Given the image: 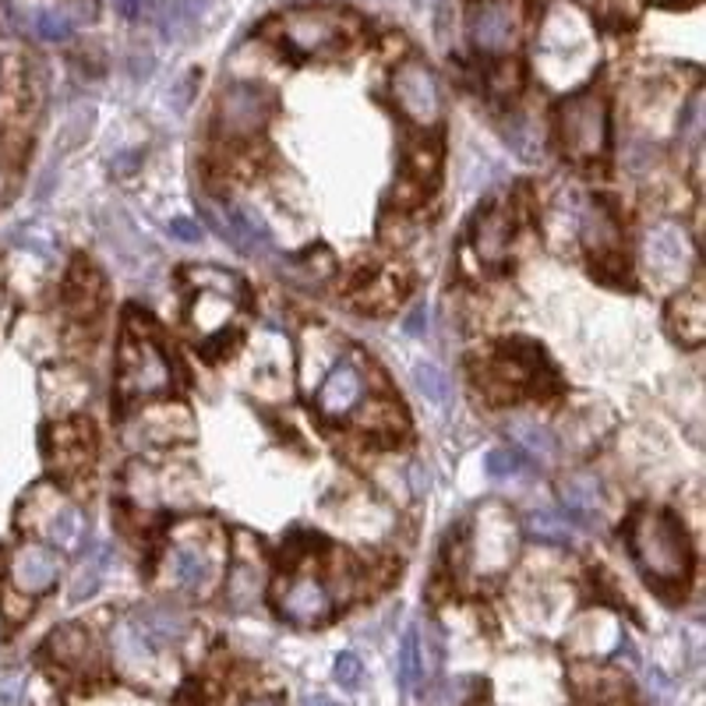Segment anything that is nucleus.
Masks as SVG:
<instances>
[{"instance_id": "obj_1", "label": "nucleus", "mask_w": 706, "mask_h": 706, "mask_svg": "<svg viewBox=\"0 0 706 706\" xmlns=\"http://www.w3.org/2000/svg\"><path fill=\"white\" fill-rule=\"evenodd\" d=\"M538 68L541 79L555 89H569L583 82L590 68L597 64V40L590 29L586 14L576 4L559 0L555 8L544 14L541 35H538Z\"/></svg>"}, {"instance_id": "obj_2", "label": "nucleus", "mask_w": 706, "mask_h": 706, "mask_svg": "<svg viewBox=\"0 0 706 706\" xmlns=\"http://www.w3.org/2000/svg\"><path fill=\"white\" fill-rule=\"evenodd\" d=\"M625 541L640 572L657 586H682L693 572V548L678 516L664 509H640L628 520Z\"/></svg>"}, {"instance_id": "obj_3", "label": "nucleus", "mask_w": 706, "mask_h": 706, "mask_svg": "<svg viewBox=\"0 0 706 706\" xmlns=\"http://www.w3.org/2000/svg\"><path fill=\"white\" fill-rule=\"evenodd\" d=\"M559 139L572 163H594L607 152V103L597 92L572 95L559 106Z\"/></svg>"}, {"instance_id": "obj_4", "label": "nucleus", "mask_w": 706, "mask_h": 706, "mask_svg": "<svg viewBox=\"0 0 706 706\" xmlns=\"http://www.w3.org/2000/svg\"><path fill=\"white\" fill-rule=\"evenodd\" d=\"M170 360L163 347L145 332H127L117 360V389L121 399H149L170 389Z\"/></svg>"}, {"instance_id": "obj_5", "label": "nucleus", "mask_w": 706, "mask_h": 706, "mask_svg": "<svg viewBox=\"0 0 706 706\" xmlns=\"http://www.w3.org/2000/svg\"><path fill=\"white\" fill-rule=\"evenodd\" d=\"M166 580L187 594H205L219 569V533L184 530L166 551Z\"/></svg>"}, {"instance_id": "obj_6", "label": "nucleus", "mask_w": 706, "mask_h": 706, "mask_svg": "<svg viewBox=\"0 0 706 706\" xmlns=\"http://www.w3.org/2000/svg\"><path fill=\"white\" fill-rule=\"evenodd\" d=\"M273 117V95L255 82H234L226 85L216 103V127L223 139L241 142L255 139Z\"/></svg>"}, {"instance_id": "obj_7", "label": "nucleus", "mask_w": 706, "mask_h": 706, "mask_svg": "<svg viewBox=\"0 0 706 706\" xmlns=\"http://www.w3.org/2000/svg\"><path fill=\"white\" fill-rule=\"evenodd\" d=\"M392 100L399 113L417 127H434L442 121V89H438L434 71L410 57L392 74Z\"/></svg>"}, {"instance_id": "obj_8", "label": "nucleus", "mask_w": 706, "mask_h": 706, "mask_svg": "<svg viewBox=\"0 0 706 706\" xmlns=\"http://www.w3.org/2000/svg\"><path fill=\"white\" fill-rule=\"evenodd\" d=\"M18 516H22L25 530H35L40 538H47L57 548H71L85 530L82 512L74 509L71 502H64L61 494H57L53 488H47V484L29 494Z\"/></svg>"}, {"instance_id": "obj_9", "label": "nucleus", "mask_w": 706, "mask_h": 706, "mask_svg": "<svg viewBox=\"0 0 706 706\" xmlns=\"http://www.w3.org/2000/svg\"><path fill=\"white\" fill-rule=\"evenodd\" d=\"M279 29H283V40L290 43L297 53L321 57V53H332L347 43L350 22L336 11L308 8V11H290L283 18Z\"/></svg>"}, {"instance_id": "obj_10", "label": "nucleus", "mask_w": 706, "mask_h": 706, "mask_svg": "<svg viewBox=\"0 0 706 706\" xmlns=\"http://www.w3.org/2000/svg\"><path fill=\"white\" fill-rule=\"evenodd\" d=\"M47 460L61 477H79L92 467L95 431L85 417H64L47 431Z\"/></svg>"}, {"instance_id": "obj_11", "label": "nucleus", "mask_w": 706, "mask_h": 706, "mask_svg": "<svg viewBox=\"0 0 706 706\" xmlns=\"http://www.w3.org/2000/svg\"><path fill=\"white\" fill-rule=\"evenodd\" d=\"M520 35L516 0H481L470 14V40L481 53H505Z\"/></svg>"}, {"instance_id": "obj_12", "label": "nucleus", "mask_w": 706, "mask_h": 706, "mask_svg": "<svg viewBox=\"0 0 706 706\" xmlns=\"http://www.w3.org/2000/svg\"><path fill=\"white\" fill-rule=\"evenodd\" d=\"M520 533L499 505H488L477 520V569L481 572H502L512 559H516Z\"/></svg>"}, {"instance_id": "obj_13", "label": "nucleus", "mask_w": 706, "mask_h": 706, "mask_svg": "<svg viewBox=\"0 0 706 706\" xmlns=\"http://www.w3.org/2000/svg\"><path fill=\"white\" fill-rule=\"evenodd\" d=\"M643 255H646V265H651L661 279H675L693 269V241L678 223L651 226V231H646Z\"/></svg>"}, {"instance_id": "obj_14", "label": "nucleus", "mask_w": 706, "mask_h": 706, "mask_svg": "<svg viewBox=\"0 0 706 706\" xmlns=\"http://www.w3.org/2000/svg\"><path fill=\"white\" fill-rule=\"evenodd\" d=\"M580 237H583V244H586V252L594 255V262H597L601 273L618 258L622 226H618L615 208L607 205L604 198H590V202L580 208Z\"/></svg>"}, {"instance_id": "obj_15", "label": "nucleus", "mask_w": 706, "mask_h": 706, "mask_svg": "<svg viewBox=\"0 0 706 706\" xmlns=\"http://www.w3.org/2000/svg\"><path fill=\"white\" fill-rule=\"evenodd\" d=\"M279 615L294 625H321L332 615V597L321 580L297 576L279 590Z\"/></svg>"}, {"instance_id": "obj_16", "label": "nucleus", "mask_w": 706, "mask_h": 706, "mask_svg": "<svg viewBox=\"0 0 706 706\" xmlns=\"http://www.w3.org/2000/svg\"><path fill=\"white\" fill-rule=\"evenodd\" d=\"M57 576H61V559L47 544H22L11 555V583L18 594L40 597L57 583Z\"/></svg>"}, {"instance_id": "obj_17", "label": "nucleus", "mask_w": 706, "mask_h": 706, "mask_svg": "<svg viewBox=\"0 0 706 706\" xmlns=\"http://www.w3.org/2000/svg\"><path fill=\"white\" fill-rule=\"evenodd\" d=\"M127 438L135 446H174L195 438V421H191L187 407H156L139 417Z\"/></svg>"}, {"instance_id": "obj_18", "label": "nucleus", "mask_w": 706, "mask_h": 706, "mask_svg": "<svg viewBox=\"0 0 706 706\" xmlns=\"http://www.w3.org/2000/svg\"><path fill=\"white\" fill-rule=\"evenodd\" d=\"M360 399H365V375L357 371L354 360H339V365L326 375V381L318 386V413L336 421V417H347Z\"/></svg>"}, {"instance_id": "obj_19", "label": "nucleus", "mask_w": 706, "mask_h": 706, "mask_svg": "<svg viewBox=\"0 0 706 706\" xmlns=\"http://www.w3.org/2000/svg\"><path fill=\"white\" fill-rule=\"evenodd\" d=\"M127 622L142 636V643L149 646V651L174 646L187 633V615L181 612V607H170V604H145Z\"/></svg>"}, {"instance_id": "obj_20", "label": "nucleus", "mask_w": 706, "mask_h": 706, "mask_svg": "<svg viewBox=\"0 0 706 706\" xmlns=\"http://www.w3.org/2000/svg\"><path fill=\"white\" fill-rule=\"evenodd\" d=\"M512 247V216L505 205L484 208L473 223V252L484 265H502Z\"/></svg>"}, {"instance_id": "obj_21", "label": "nucleus", "mask_w": 706, "mask_h": 706, "mask_svg": "<svg viewBox=\"0 0 706 706\" xmlns=\"http://www.w3.org/2000/svg\"><path fill=\"white\" fill-rule=\"evenodd\" d=\"M562 505L569 523L590 526L604 509V484L594 473H569L562 481Z\"/></svg>"}, {"instance_id": "obj_22", "label": "nucleus", "mask_w": 706, "mask_h": 706, "mask_svg": "<svg viewBox=\"0 0 706 706\" xmlns=\"http://www.w3.org/2000/svg\"><path fill=\"white\" fill-rule=\"evenodd\" d=\"M667 326H672V336L682 342V347H699L706 336V300H703L699 286L678 294L672 304H667Z\"/></svg>"}, {"instance_id": "obj_23", "label": "nucleus", "mask_w": 706, "mask_h": 706, "mask_svg": "<svg viewBox=\"0 0 706 706\" xmlns=\"http://www.w3.org/2000/svg\"><path fill=\"white\" fill-rule=\"evenodd\" d=\"M262 590H265L262 562L252 555H237L231 572H226V604H231L234 612H247V607H255L262 601Z\"/></svg>"}, {"instance_id": "obj_24", "label": "nucleus", "mask_w": 706, "mask_h": 706, "mask_svg": "<svg viewBox=\"0 0 706 706\" xmlns=\"http://www.w3.org/2000/svg\"><path fill=\"white\" fill-rule=\"evenodd\" d=\"M64 304L74 318H92L103 308V279L92 265L79 262L64 283Z\"/></svg>"}, {"instance_id": "obj_25", "label": "nucleus", "mask_w": 706, "mask_h": 706, "mask_svg": "<svg viewBox=\"0 0 706 706\" xmlns=\"http://www.w3.org/2000/svg\"><path fill=\"white\" fill-rule=\"evenodd\" d=\"M332 273H336V258L326 252V247H315V252L286 262V273H279V276H286V279L297 276L294 279L297 286H304V290H318V286L326 283Z\"/></svg>"}, {"instance_id": "obj_26", "label": "nucleus", "mask_w": 706, "mask_h": 706, "mask_svg": "<svg viewBox=\"0 0 706 706\" xmlns=\"http://www.w3.org/2000/svg\"><path fill=\"white\" fill-rule=\"evenodd\" d=\"M505 142L523 163H538L544 156V131H541L538 121L526 117V113L505 121Z\"/></svg>"}, {"instance_id": "obj_27", "label": "nucleus", "mask_w": 706, "mask_h": 706, "mask_svg": "<svg viewBox=\"0 0 706 706\" xmlns=\"http://www.w3.org/2000/svg\"><path fill=\"white\" fill-rule=\"evenodd\" d=\"M106 565H110V551H106V548H95V551H89V555L79 562V569H74L68 597H71L74 604H79V601H85V597H92L95 590H100L103 576H106Z\"/></svg>"}, {"instance_id": "obj_28", "label": "nucleus", "mask_w": 706, "mask_h": 706, "mask_svg": "<svg viewBox=\"0 0 706 706\" xmlns=\"http://www.w3.org/2000/svg\"><path fill=\"white\" fill-rule=\"evenodd\" d=\"M50 651L64 667H82L85 661H92V640L82 625H64L53 633Z\"/></svg>"}, {"instance_id": "obj_29", "label": "nucleus", "mask_w": 706, "mask_h": 706, "mask_svg": "<svg viewBox=\"0 0 706 706\" xmlns=\"http://www.w3.org/2000/svg\"><path fill=\"white\" fill-rule=\"evenodd\" d=\"M241 300L226 297V294H216V290H198V300H195V311H191V318H195V326L202 332H219L226 326V318L234 315Z\"/></svg>"}, {"instance_id": "obj_30", "label": "nucleus", "mask_w": 706, "mask_h": 706, "mask_svg": "<svg viewBox=\"0 0 706 706\" xmlns=\"http://www.w3.org/2000/svg\"><path fill=\"white\" fill-rule=\"evenodd\" d=\"M477 693H481L477 678H442L424 693V706H470Z\"/></svg>"}, {"instance_id": "obj_31", "label": "nucleus", "mask_w": 706, "mask_h": 706, "mask_svg": "<svg viewBox=\"0 0 706 706\" xmlns=\"http://www.w3.org/2000/svg\"><path fill=\"white\" fill-rule=\"evenodd\" d=\"M360 428L381 438H392L407 428V417L396 403H365V410H360Z\"/></svg>"}, {"instance_id": "obj_32", "label": "nucleus", "mask_w": 706, "mask_h": 706, "mask_svg": "<svg viewBox=\"0 0 706 706\" xmlns=\"http://www.w3.org/2000/svg\"><path fill=\"white\" fill-rule=\"evenodd\" d=\"M484 470H488V477H494V481H516V477H523L530 470V460L516 446H502V449L488 452Z\"/></svg>"}, {"instance_id": "obj_33", "label": "nucleus", "mask_w": 706, "mask_h": 706, "mask_svg": "<svg viewBox=\"0 0 706 706\" xmlns=\"http://www.w3.org/2000/svg\"><path fill=\"white\" fill-rule=\"evenodd\" d=\"M396 678H399V689L413 693L417 685H421V657H417V628L410 625L403 643H399V664H396Z\"/></svg>"}, {"instance_id": "obj_34", "label": "nucleus", "mask_w": 706, "mask_h": 706, "mask_svg": "<svg viewBox=\"0 0 706 706\" xmlns=\"http://www.w3.org/2000/svg\"><path fill=\"white\" fill-rule=\"evenodd\" d=\"M417 628V657H421V682H431L442 667V636L434 625H413Z\"/></svg>"}, {"instance_id": "obj_35", "label": "nucleus", "mask_w": 706, "mask_h": 706, "mask_svg": "<svg viewBox=\"0 0 706 706\" xmlns=\"http://www.w3.org/2000/svg\"><path fill=\"white\" fill-rule=\"evenodd\" d=\"M413 386H417V392H421L424 399H431L434 407H449L452 389H449V378H446L442 368H434V365H417V368H413Z\"/></svg>"}, {"instance_id": "obj_36", "label": "nucleus", "mask_w": 706, "mask_h": 706, "mask_svg": "<svg viewBox=\"0 0 706 706\" xmlns=\"http://www.w3.org/2000/svg\"><path fill=\"white\" fill-rule=\"evenodd\" d=\"M187 279L198 286V290H216V294H226V297H234V300H244L247 290H244V283L234 276V273H223V269H184Z\"/></svg>"}, {"instance_id": "obj_37", "label": "nucleus", "mask_w": 706, "mask_h": 706, "mask_svg": "<svg viewBox=\"0 0 706 706\" xmlns=\"http://www.w3.org/2000/svg\"><path fill=\"white\" fill-rule=\"evenodd\" d=\"M530 533L538 541H548V544H569L572 541V530H569V520L555 516V512H548V509H538V512H530Z\"/></svg>"}, {"instance_id": "obj_38", "label": "nucleus", "mask_w": 706, "mask_h": 706, "mask_svg": "<svg viewBox=\"0 0 706 706\" xmlns=\"http://www.w3.org/2000/svg\"><path fill=\"white\" fill-rule=\"evenodd\" d=\"M32 25H35V32H40V40H47V43H68L71 32H74L71 18L64 11H53V8L35 11Z\"/></svg>"}, {"instance_id": "obj_39", "label": "nucleus", "mask_w": 706, "mask_h": 706, "mask_svg": "<svg viewBox=\"0 0 706 706\" xmlns=\"http://www.w3.org/2000/svg\"><path fill=\"white\" fill-rule=\"evenodd\" d=\"M509 431L516 434L530 452H538L541 460H551V456H555V438L548 434V428L533 424V421H516Z\"/></svg>"}, {"instance_id": "obj_40", "label": "nucleus", "mask_w": 706, "mask_h": 706, "mask_svg": "<svg viewBox=\"0 0 706 706\" xmlns=\"http://www.w3.org/2000/svg\"><path fill=\"white\" fill-rule=\"evenodd\" d=\"M29 675L25 672H0V706H25Z\"/></svg>"}, {"instance_id": "obj_41", "label": "nucleus", "mask_w": 706, "mask_h": 706, "mask_svg": "<svg viewBox=\"0 0 706 706\" xmlns=\"http://www.w3.org/2000/svg\"><path fill=\"white\" fill-rule=\"evenodd\" d=\"M187 25H191V11L181 4V0H170V4L163 8V14H160L163 35H166V40H181V35L187 32Z\"/></svg>"}, {"instance_id": "obj_42", "label": "nucleus", "mask_w": 706, "mask_h": 706, "mask_svg": "<svg viewBox=\"0 0 706 706\" xmlns=\"http://www.w3.org/2000/svg\"><path fill=\"white\" fill-rule=\"evenodd\" d=\"M360 678H365V667H360V657H357V654H339V657H336V682L342 685V689H357Z\"/></svg>"}, {"instance_id": "obj_43", "label": "nucleus", "mask_w": 706, "mask_h": 706, "mask_svg": "<svg viewBox=\"0 0 706 706\" xmlns=\"http://www.w3.org/2000/svg\"><path fill=\"white\" fill-rule=\"evenodd\" d=\"M68 4V18H74V22H95L100 18V0H64Z\"/></svg>"}, {"instance_id": "obj_44", "label": "nucleus", "mask_w": 706, "mask_h": 706, "mask_svg": "<svg viewBox=\"0 0 706 706\" xmlns=\"http://www.w3.org/2000/svg\"><path fill=\"white\" fill-rule=\"evenodd\" d=\"M89 121H92V110H82V113H74V121L68 124V139L61 142V149H71V145H79L85 135H89Z\"/></svg>"}, {"instance_id": "obj_45", "label": "nucleus", "mask_w": 706, "mask_h": 706, "mask_svg": "<svg viewBox=\"0 0 706 706\" xmlns=\"http://www.w3.org/2000/svg\"><path fill=\"white\" fill-rule=\"evenodd\" d=\"M403 332H407V336H424V332H428V308H424V304H417V308L407 315Z\"/></svg>"}, {"instance_id": "obj_46", "label": "nucleus", "mask_w": 706, "mask_h": 706, "mask_svg": "<svg viewBox=\"0 0 706 706\" xmlns=\"http://www.w3.org/2000/svg\"><path fill=\"white\" fill-rule=\"evenodd\" d=\"M170 234H174V237H181V241H191V244H195V241H202V226L195 223V219H174V223H170Z\"/></svg>"}, {"instance_id": "obj_47", "label": "nucleus", "mask_w": 706, "mask_h": 706, "mask_svg": "<svg viewBox=\"0 0 706 706\" xmlns=\"http://www.w3.org/2000/svg\"><path fill=\"white\" fill-rule=\"evenodd\" d=\"M11 184H14V170L4 156H0V202L11 195Z\"/></svg>"}, {"instance_id": "obj_48", "label": "nucleus", "mask_w": 706, "mask_h": 706, "mask_svg": "<svg viewBox=\"0 0 706 706\" xmlns=\"http://www.w3.org/2000/svg\"><path fill=\"white\" fill-rule=\"evenodd\" d=\"M113 4H117V11L127 18V22H135L139 11H142V0H113Z\"/></svg>"}, {"instance_id": "obj_49", "label": "nucleus", "mask_w": 706, "mask_h": 706, "mask_svg": "<svg viewBox=\"0 0 706 706\" xmlns=\"http://www.w3.org/2000/svg\"><path fill=\"white\" fill-rule=\"evenodd\" d=\"M135 166H139V152H124V156H117V163H113L117 174H131Z\"/></svg>"}, {"instance_id": "obj_50", "label": "nucleus", "mask_w": 706, "mask_h": 706, "mask_svg": "<svg viewBox=\"0 0 706 706\" xmlns=\"http://www.w3.org/2000/svg\"><path fill=\"white\" fill-rule=\"evenodd\" d=\"M304 706H339V703H332L329 696H311V699L304 703Z\"/></svg>"}, {"instance_id": "obj_51", "label": "nucleus", "mask_w": 706, "mask_h": 706, "mask_svg": "<svg viewBox=\"0 0 706 706\" xmlns=\"http://www.w3.org/2000/svg\"><path fill=\"white\" fill-rule=\"evenodd\" d=\"M244 706H276L273 699H247Z\"/></svg>"}, {"instance_id": "obj_52", "label": "nucleus", "mask_w": 706, "mask_h": 706, "mask_svg": "<svg viewBox=\"0 0 706 706\" xmlns=\"http://www.w3.org/2000/svg\"><path fill=\"white\" fill-rule=\"evenodd\" d=\"M657 4H675V0H657Z\"/></svg>"}]
</instances>
